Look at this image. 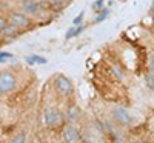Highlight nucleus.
<instances>
[{"instance_id": "obj_20", "label": "nucleus", "mask_w": 154, "mask_h": 143, "mask_svg": "<svg viewBox=\"0 0 154 143\" xmlns=\"http://www.w3.org/2000/svg\"><path fill=\"white\" fill-rule=\"evenodd\" d=\"M51 2H53V5H56V6H62L63 3H65L63 0H51Z\"/></svg>"}, {"instance_id": "obj_23", "label": "nucleus", "mask_w": 154, "mask_h": 143, "mask_svg": "<svg viewBox=\"0 0 154 143\" xmlns=\"http://www.w3.org/2000/svg\"><path fill=\"white\" fill-rule=\"evenodd\" d=\"M134 143H142V141H134Z\"/></svg>"}, {"instance_id": "obj_14", "label": "nucleus", "mask_w": 154, "mask_h": 143, "mask_svg": "<svg viewBox=\"0 0 154 143\" xmlns=\"http://www.w3.org/2000/svg\"><path fill=\"white\" fill-rule=\"evenodd\" d=\"M111 72L117 77L119 80H123V72H122V69L117 66V65H112V66H111Z\"/></svg>"}, {"instance_id": "obj_5", "label": "nucleus", "mask_w": 154, "mask_h": 143, "mask_svg": "<svg viewBox=\"0 0 154 143\" xmlns=\"http://www.w3.org/2000/svg\"><path fill=\"white\" fill-rule=\"evenodd\" d=\"M8 20L11 23H14L17 28L20 29H26V28H31V25H32V20L28 14H25V12L22 11H12L8 14Z\"/></svg>"}, {"instance_id": "obj_16", "label": "nucleus", "mask_w": 154, "mask_h": 143, "mask_svg": "<svg viewBox=\"0 0 154 143\" xmlns=\"http://www.w3.org/2000/svg\"><path fill=\"white\" fill-rule=\"evenodd\" d=\"M83 17H85V11H82L79 16H77L74 20H72V25L74 26H79V25H82V22H83Z\"/></svg>"}, {"instance_id": "obj_2", "label": "nucleus", "mask_w": 154, "mask_h": 143, "mask_svg": "<svg viewBox=\"0 0 154 143\" xmlns=\"http://www.w3.org/2000/svg\"><path fill=\"white\" fill-rule=\"evenodd\" d=\"M43 122H45L46 128L54 129L57 126L65 125V114H62L56 108H46L43 111Z\"/></svg>"}, {"instance_id": "obj_21", "label": "nucleus", "mask_w": 154, "mask_h": 143, "mask_svg": "<svg viewBox=\"0 0 154 143\" xmlns=\"http://www.w3.org/2000/svg\"><path fill=\"white\" fill-rule=\"evenodd\" d=\"M149 12H151V14H154V0H152V3L149 6Z\"/></svg>"}, {"instance_id": "obj_9", "label": "nucleus", "mask_w": 154, "mask_h": 143, "mask_svg": "<svg viewBox=\"0 0 154 143\" xmlns=\"http://www.w3.org/2000/svg\"><path fill=\"white\" fill-rule=\"evenodd\" d=\"M20 31H22L20 28H17L14 23L9 22V23L6 25V28L2 31V34H0V35H2L3 38H17V35L20 34Z\"/></svg>"}, {"instance_id": "obj_13", "label": "nucleus", "mask_w": 154, "mask_h": 143, "mask_svg": "<svg viewBox=\"0 0 154 143\" xmlns=\"http://www.w3.org/2000/svg\"><path fill=\"white\" fill-rule=\"evenodd\" d=\"M26 62H28L29 65H32V63L46 65V63H48V60H46L45 57H40V56H29V57H26Z\"/></svg>"}, {"instance_id": "obj_15", "label": "nucleus", "mask_w": 154, "mask_h": 143, "mask_svg": "<svg viewBox=\"0 0 154 143\" xmlns=\"http://www.w3.org/2000/svg\"><path fill=\"white\" fill-rule=\"evenodd\" d=\"M145 82H146V86L149 88V89H152L154 91V74H146V77H145Z\"/></svg>"}, {"instance_id": "obj_18", "label": "nucleus", "mask_w": 154, "mask_h": 143, "mask_svg": "<svg viewBox=\"0 0 154 143\" xmlns=\"http://www.w3.org/2000/svg\"><path fill=\"white\" fill-rule=\"evenodd\" d=\"M103 3H105V0H96V2L91 5L93 6V9H96V11H99V9H102V6H103Z\"/></svg>"}, {"instance_id": "obj_19", "label": "nucleus", "mask_w": 154, "mask_h": 143, "mask_svg": "<svg viewBox=\"0 0 154 143\" xmlns=\"http://www.w3.org/2000/svg\"><path fill=\"white\" fill-rule=\"evenodd\" d=\"M11 57H12V54H9V53H0V63L6 62V60L11 59Z\"/></svg>"}, {"instance_id": "obj_10", "label": "nucleus", "mask_w": 154, "mask_h": 143, "mask_svg": "<svg viewBox=\"0 0 154 143\" xmlns=\"http://www.w3.org/2000/svg\"><path fill=\"white\" fill-rule=\"evenodd\" d=\"M26 138H28L26 131H19V132H16L14 135L9 138L8 143H26Z\"/></svg>"}, {"instance_id": "obj_7", "label": "nucleus", "mask_w": 154, "mask_h": 143, "mask_svg": "<svg viewBox=\"0 0 154 143\" xmlns=\"http://www.w3.org/2000/svg\"><path fill=\"white\" fill-rule=\"evenodd\" d=\"M80 117H82L80 108L77 106L75 103H71V105L66 108V111H65V122L71 123V125H77L80 122Z\"/></svg>"}, {"instance_id": "obj_22", "label": "nucleus", "mask_w": 154, "mask_h": 143, "mask_svg": "<svg viewBox=\"0 0 154 143\" xmlns=\"http://www.w3.org/2000/svg\"><path fill=\"white\" fill-rule=\"evenodd\" d=\"M31 143H40V141H38V140H37V138H34V140H32V141H31Z\"/></svg>"}, {"instance_id": "obj_6", "label": "nucleus", "mask_w": 154, "mask_h": 143, "mask_svg": "<svg viewBox=\"0 0 154 143\" xmlns=\"http://www.w3.org/2000/svg\"><path fill=\"white\" fill-rule=\"evenodd\" d=\"M54 88H56V91L60 96H69V94H72V91H74L72 82L68 79L66 75H63V74H57L56 75Z\"/></svg>"}, {"instance_id": "obj_17", "label": "nucleus", "mask_w": 154, "mask_h": 143, "mask_svg": "<svg viewBox=\"0 0 154 143\" xmlns=\"http://www.w3.org/2000/svg\"><path fill=\"white\" fill-rule=\"evenodd\" d=\"M9 23L8 17H3V16H0V34H2V31L6 28V25Z\"/></svg>"}, {"instance_id": "obj_12", "label": "nucleus", "mask_w": 154, "mask_h": 143, "mask_svg": "<svg viewBox=\"0 0 154 143\" xmlns=\"http://www.w3.org/2000/svg\"><path fill=\"white\" fill-rule=\"evenodd\" d=\"M109 16V9H99L97 11V16H96V19H94V23H100V22H103L106 17Z\"/></svg>"}, {"instance_id": "obj_1", "label": "nucleus", "mask_w": 154, "mask_h": 143, "mask_svg": "<svg viewBox=\"0 0 154 143\" xmlns=\"http://www.w3.org/2000/svg\"><path fill=\"white\" fill-rule=\"evenodd\" d=\"M17 89V77L16 74L9 71V69H5L0 72V94L3 96H8L11 93H14Z\"/></svg>"}, {"instance_id": "obj_3", "label": "nucleus", "mask_w": 154, "mask_h": 143, "mask_svg": "<svg viewBox=\"0 0 154 143\" xmlns=\"http://www.w3.org/2000/svg\"><path fill=\"white\" fill-rule=\"evenodd\" d=\"M82 137V131L77 125L65 123L62 128V141L63 143H79Z\"/></svg>"}, {"instance_id": "obj_11", "label": "nucleus", "mask_w": 154, "mask_h": 143, "mask_svg": "<svg viewBox=\"0 0 154 143\" xmlns=\"http://www.w3.org/2000/svg\"><path fill=\"white\" fill-rule=\"evenodd\" d=\"M83 25H79V26H72V28H69L68 31H66V34H65V38H66V40H71V38L72 37H77V35H79L82 31H83Z\"/></svg>"}, {"instance_id": "obj_4", "label": "nucleus", "mask_w": 154, "mask_h": 143, "mask_svg": "<svg viewBox=\"0 0 154 143\" xmlns=\"http://www.w3.org/2000/svg\"><path fill=\"white\" fill-rule=\"evenodd\" d=\"M111 117H112V120L117 125H120V126H128V125H131V122H133L131 112L128 111L126 108H123V106H114L111 109Z\"/></svg>"}, {"instance_id": "obj_8", "label": "nucleus", "mask_w": 154, "mask_h": 143, "mask_svg": "<svg viewBox=\"0 0 154 143\" xmlns=\"http://www.w3.org/2000/svg\"><path fill=\"white\" fill-rule=\"evenodd\" d=\"M20 9H22V12H25L28 16H35L38 12V3L35 0H22Z\"/></svg>"}]
</instances>
